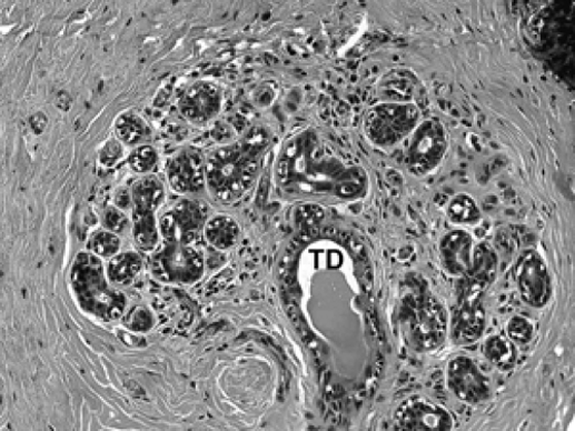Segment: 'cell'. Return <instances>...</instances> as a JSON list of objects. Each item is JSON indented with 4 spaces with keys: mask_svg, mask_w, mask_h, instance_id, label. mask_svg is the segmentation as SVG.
<instances>
[{
    "mask_svg": "<svg viewBox=\"0 0 575 431\" xmlns=\"http://www.w3.org/2000/svg\"><path fill=\"white\" fill-rule=\"evenodd\" d=\"M447 217L457 225L473 227L483 220V212L475 199L466 192L455 194L447 207Z\"/></svg>",
    "mask_w": 575,
    "mask_h": 431,
    "instance_id": "cell-21",
    "label": "cell"
},
{
    "mask_svg": "<svg viewBox=\"0 0 575 431\" xmlns=\"http://www.w3.org/2000/svg\"><path fill=\"white\" fill-rule=\"evenodd\" d=\"M115 207L122 211L131 210V193L128 189H120L116 194Z\"/></svg>",
    "mask_w": 575,
    "mask_h": 431,
    "instance_id": "cell-28",
    "label": "cell"
},
{
    "mask_svg": "<svg viewBox=\"0 0 575 431\" xmlns=\"http://www.w3.org/2000/svg\"><path fill=\"white\" fill-rule=\"evenodd\" d=\"M446 380L450 392L462 403L480 405L490 400V378L467 355H457L448 362Z\"/></svg>",
    "mask_w": 575,
    "mask_h": 431,
    "instance_id": "cell-11",
    "label": "cell"
},
{
    "mask_svg": "<svg viewBox=\"0 0 575 431\" xmlns=\"http://www.w3.org/2000/svg\"><path fill=\"white\" fill-rule=\"evenodd\" d=\"M131 234L135 244L145 253H152L159 242L158 213L166 201V186L147 176L131 186Z\"/></svg>",
    "mask_w": 575,
    "mask_h": 431,
    "instance_id": "cell-7",
    "label": "cell"
},
{
    "mask_svg": "<svg viewBox=\"0 0 575 431\" xmlns=\"http://www.w3.org/2000/svg\"><path fill=\"white\" fill-rule=\"evenodd\" d=\"M101 260L89 250L79 252L71 270L72 289L86 312L100 320H118L123 315L126 297L113 287Z\"/></svg>",
    "mask_w": 575,
    "mask_h": 431,
    "instance_id": "cell-4",
    "label": "cell"
},
{
    "mask_svg": "<svg viewBox=\"0 0 575 431\" xmlns=\"http://www.w3.org/2000/svg\"><path fill=\"white\" fill-rule=\"evenodd\" d=\"M478 242L467 230H449L438 243V257L447 274L464 279L475 261Z\"/></svg>",
    "mask_w": 575,
    "mask_h": 431,
    "instance_id": "cell-15",
    "label": "cell"
},
{
    "mask_svg": "<svg viewBox=\"0 0 575 431\" xmlns=\"http://www.w3.org/2000/svg\"><path fill=\"white\" fill-rule=\"evenodd\" d=\"M209 218V206L195 197L180 198L160 216V242L150 259L158 281L191 285L205 277L207 259L200 240Z\"/></svg>",
    "mask_w": 575,
    "mask_h": 431,
    "instance_id": "cell-2",
    "label": "cell"
},
{
    "mask_svg": "<svg viewBox=\"0 0 575 431\" xmlns=\"http://www.w3.org/2000/svg\"><path fill=\"white\" fill-rule=\"evenodd\" d=\"M420 81L410 69L396 68L385 73L377 84L380 102L415 103Z\"/></svg>",
    "mask_w": 575,
    "mask_h": 431,
    "instance_id": "cell-16",
    "label": "cell"
},
{
    "mask_svg": "<svg viewBox=\"0 0 575 431\" xmlns=\"http://www.w3.org/2000/svg\"><path fill=\"white\" fill-rule=\"evenodd\" d=\"M125 156V144L115 136L98 150V161L106 169H113Z\"/></svg>",
    "mask_w": 575,
    "mask_h": 431,
    "instance_id": "cell-25",
    "label": "cell"
},
{
    "mask_svg": "<svg viewBox=\"0 0 575 431\" xmlns=\"http://www.w3.org/2000/svg\"><path fill=\"white\" fill-rule=\"evenodd\" d=\"M207 158L197 149L177 152L166 164L169 188L184 197H194L207 190Z\"/></svg>",
    "mask_w": 575,
    "mask_h": 431,
    "instance_id": "cell-14",
    "label": "cell"
},
{
    "mask_svg": "<svg viewBox=\"0 0 575 431\" xmlns=\"http://www.w3.org/2000/svg\"><path fill=\"white\" fill-rule=\"evenodd\" d=\"M515 280L523 301L533 309H544L553 295V278L544 257L527 249L518 257Z\"/></svg>",
    "mask_w": 575,
    "mask_h": 431,
    "instance_id": "cell-10",
    "label": "cell"
},
{
    "mask_svg": "<svg viewBox=\"0 0 575 431\" xmlns=\"http://www.w3.org/2000/svg\"><path fill=\"white\" fill-rule=\"evenodd\" d=\"M394 421L399 430L449 431L455 428V417L447 408L418 394L400 403Z\"/></svg>",
    "mask_w": 575,
    "mask_h": 431,
    "instance_id": "cell-12",
    "label": "cell"
},
{
    "mask_svg": "<svg viewBox=\"0 0 575 431\" xmlns=\"http://www.w3.org/2000/svg\"><path fill=\"white\" fill-rule=\"evenodd\" d=\"M101 222H103L105 229L112 231V233L117 235L125 233L126 229H128L130 224V220L126 212L117 207L108 208Z\"/></svg>",
    "mask_w": 575,
    "mask_h": 431,
    "instance_id": "cell-27",
    "label": "cell"
},
{
    "mask_svg": "<svg viewBox=\"0 0 575 431\" xmlns=\"http://www.w3.org/2000/svg\"><path fill=\"white\" fill-rule=\"evenodd\" d=\"M125 327L133 333H147L155 325V317L152 313L143 308H138L132 311L123 320Z\"/></svg>",
    "mask_w": 575,
    "mask_h": 431,
    "instance_id": "cell-26",
    "label": "cell"
},
{
    "mask_svg": "<svg viewBox=\"0 0 575 431\" xmlns=\"http://www.w3.org/2000/svg\"><path fill=\"white\" fill-rule=\"evenodd\" d=\"M115 136L128 147L147 144L151 129L147 121L137 112L125 111L115 121Z\"/></svg>",
    "mask_w": 575,
    "mask_h": 431,
    "instance_id": "cell-18",
    "label": "cell"
},
{
    "mask_svg": "<svg viewBox=\"0 0 575 431\" xmlns=\"http://www.w3.org/2000/svg\"><path fill=\"white\" fill-rule=\"evenodd\" d=\"M400 321L410 345L419 352L442 348L449 334V314L424 283L403 298Z\"/></svg>",
    "mask_w": 575,
    "mask_h": 431,
    "instance_id": "cell-5",
    "label": "cell"
},
{
    "mask_svg": "<svg viewBox=\"0 0 575 431\" xmlns=\"http://www.w3.org/2000/svg\"><path fill=\"white\" fill-rule=\"evenodd\" d=\"M88 250L100 259H111L120 253L121 240L110 230H98L90 237Z\"/></svg>",
    "mask_w": 575,
    "mask_h": 431,
    "instance_id": "cell-23",
    "label": "cell"
},
{
    "mask_svg": "<svg viewBox=\"0 0 575 431\" xmlns=\"http://www.w3.org/2000/svg\"><path fill=\"white\" fill-rule=\"evenodd\" d=\"M274 138L264 126L212 150L206 161L207 191L220 204L239 202L257 183Z\"/></svg>",
    "mask_w": 575,
    "mask_h": 431,
    "instance_id": "cell-3",
    "label": "cell"
},
{
    "mask_svg": "<svg viewBox=\"0 0 575 431\" xmlns=\"http://www.w3.org/2000/svg\"><path fill=\"white\" fill-rule=\"evenodd\" d=\"M483 353L493 367L503 372L513 370L518 358L514 342L503 335H492L486 339Z\"/></svg>",
    "mask_w": 575,
    "mask_h": 431,
    "instance_id": "cell-20",
    "label": "cell"
},
{
    "mask_svg": "<svg viewBox=\"0 0 575 431\" xmlns=\"http://www.w3.org/2000/svg\"><path fill=\"white\" fill-rule=\"evenodd\" d=\"M449 147L448 130L443 121L435 118L422 120L405 149V169L415 178L427 177L444 163Z\"/></svg>",
    "mask_w": 575,
    "mask_h": 431,
    "instance_id": "cell-8",
    "label": "cell"
},
{
    "mask_svg": "<svg viewBox=\"0 0 575 431\" xmlns=\"http://www.w3.org/2000/svg\"><path fill=\"white\" fill-rule=\"evenodd\" d=\"M222 106L221 87L209 80H199L190 84L178 102L182 118L196 127H205L215 121L221 113Z\"/></svg>",
    "mask_w": 575,
    "mask_h": 431,
    "instance_id": "cell-13",
    "label": "cell"
},
{
    "mask_svg": "<svg viewBox=\"0 0 575 431\" xmlns=\"http://www.w3.org/2000/svg\"><path fill=\"white\" fill-rule=\"evenodd\" d=\"M488 288L477 281L460 280L449 315V334L456 345L476 343L484 335L487 323L484 298Z\"/></svg>",
    "mask_w": 575,
    "mask_h": 431,
    "instance_id": "cell-9",
    "label": "cell"
},
{
    "mask_svg": "<svg viewBox=\"0 0 575 431\" xmlns=\"http://www.w3.org/2000/svg\"><path fill=\"white\" fill-rule=\"evenodd\" d=\"M159 163V153L157 149L150 144H142L130 152L128 164L133 173L140 176H150Z\"/></svg>",
    "mask_w": 575,
    "mask_h": 431,
    "instance_id": "cell-22",
    "label": "cell"
},
{
    "mask_svg": "<svg viewBox=\"0 0 575 431\" xmlns=\"http://www.w3.org/2000/svg\"><path fill=\"white\" fill-rule=\"evenodd\" d=\"M423 120L416 103H386L371 106L364 113L363 131L370 144L391 149L410 138Z\"/></svg>",
    "mask_w": 575,
    "mask_h": 431,
    "instance_id": "cell-6",
    "label": "cell"
},
{
    "mask_svg": "<svg viewBox=\"0 0 575 431\" xmlns=\"http://www.w3.org/2000/svg\"><path fill=\"white\" fill-rule=\"evenodd\" d=\"M142 267L143 260L139 252L125 251L109 259L106 269L113 284L126 285L140 274Z\"/></svg>",
    "mask_w": 575,
    "mask_h": 431,
    "instance_id": "cell-19",
    "label": "cell"
},
{
    "mask_svg": "<svg viewBox=\"0 0 575 431\" xmlns=\"http://www.w3.org/2000/svg\"><path fill=\"white\" fill-rule=\"evenodd\" d=\"M241 227L232 217L218 213L209 218L205 228V241L217 251H229L238 245Z\"/></svg>",
    "mask_w": 575,
    "mask_h": 431,
    "instance_id": "cell-17",
    "label": "cell"
},
{
    "mask_svg": "<svg viewBox=\"0 0 575 431\" xmlns=\"http://www.w3.org/2000/svg\"><path fill=\"white\" fill-rule=\"evenodd\" d=\"M272 179L279 197L293 203L351 204L363 201L370 189L363 166L335 152L314 127L282 142Z\"/></svg>",
    "mask_w": 575,
    "mask_h": 431,
    "instance_id": "cell-1",
    "label": "cell"
},
{
    "mask_svg": "<svg viewBox=\"0 0 575 431\" xmlns=\"http://www.w3.org/2000/svg\"><path fill=\"white\" fill-rule=\"evenodd\" d=\"M507 338L514 343L528 344L535 335V328L532 321L523 315H515L505 324Z\"/></svg>",
    "mask_w": 575,
    "mask_h": 431,
    "instance_id": "cell-24",
    "label": "cell"
}]
</instances>
